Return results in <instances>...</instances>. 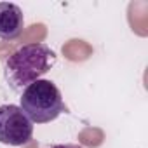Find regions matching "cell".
I'll use <instances>...</instances> for the list:
<instances>
[{
  "instance_id": "cell-3",
  "label": "cell",
  "mask_w": 148,
  "mask_h": 148,
  "mask_svg": "<svg viewBox=\"0 0 148 148\" xmlns=\"http://www.w3.org/2000/svg\"><path fill=\"white\" fill-rule=\"evenodd\" d=\"M33 138V124L16 105L0 106V143L23 146Z\"/></svg>"
},
{
  "instance_id": "cell-1",
  "label": "cell",
  "mask_w": 148,
  "mask_h": 148,
  "mask_svg": "<svg viewBox=\"0 0 148 148\" xmlns=\"http://www.w3.org/2000/svg\"><path fill=\"white\" fill-rule=\"evenodd\" d=\"M54 63L56 54L49 45L37 42L25 44L5 59L4 79L14 91H23V87L40 80Z\"/></svg>"
},
{
  "instance_id": "cell-2",
  "label": "cell",
  "mask_w": 148,
  "mask_h": 148,
  "mask_svg": "<svg viewBox=\"0 0 148 148\" xmlns=\"http://www.w3.org/2000/svg\"><path fill=\"white\" fill-rule=\"evenodd\" d=\"M19 108L32 120V124H47L56 120L63 112H66V105L63 101L61 91L52 80H37L30 84L21 94Z\"/></svg>"
},
{
  "instance_id": "cell-5",
  "label": "cell",
  "mask_w": 148,
  "mask_h": 148,
  "mask_svg": "<svg viewBox=\"0 0 148 148\" xmlns=\"http://www.w3.org/2000/svg\"><path fill=\"white\" fill-rule=\"evenodd\" d=\"M51 148H84V146H80V145H71V143H64V145H54V146H51Z\"/></svg>"
},
{
  "instance_id": "cell-4",
  "label": "cell",
  "mask_w": 148,
  "mask_h": 148,
  "mask_svg": "<svg viewBox=\"0 0 148 148\" xmlns=\"http://www.w3.org/2000/svg\"><path fill=\"white\" fill-rule=\"evenodd\" d=\"M25 16L19 5L11 2H0V38L14 40L23 33Z\"/></svg>"
}]
</instances>
